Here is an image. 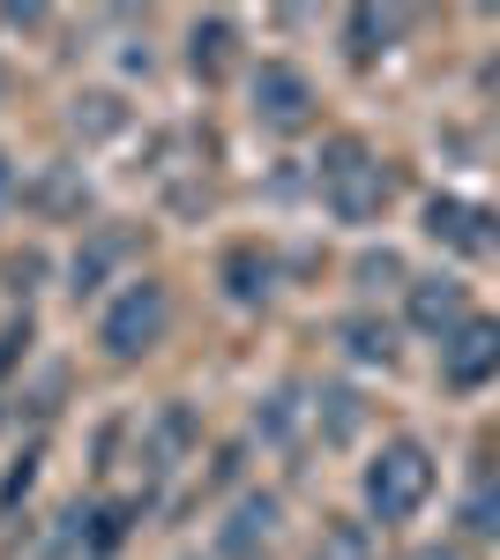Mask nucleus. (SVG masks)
<instances>
[{"mask_svg": "<svg viewBox=\"0 0 500 560\" xmlns=\"http://www.w3.org/2000/svg\"><path fill=\"white\" fill-rule=\"evenodd\" d=\"M388 195H396V179H388V165H381L367 142H329V158H322V202H329L344 224H367V217L388 210Z\"/></svg>", "mask_w": 500, "mask_h": 560, "instance_id": "f257e3e1", "label": "nucleus"}, {"mask_svg": "<svg viewBox=\"0 0 500 560\" xmlns=\"http://www.w3.org/2000/svg\"><path fill=\"white\" fill-rule=\"evenodd\" d=\"M433 493V456L418 441H388L374 464H367V509L381 523H411Z\"/></svg>", "mask_w": 500, "mask_h": 560, "instance_id": "f03ea898", "label": "nucleus"}, {"mask_svg": "<svg viewBox=\"0 0 500 560\" xmlns=\"http://www.w3.org/2000/svg\"><path fill=\"white\" fill-rule=\"evenodd\" d=\"M165 322H172V300H165V284H127L120 300L105 306V322H97V345L113 351V359H142V351L165 337Z\"/></svg>", "mask_w": 500, "mask_h": 560, "instance_id": "7ed1b4c3", "label": "nucleus"}, {"mask_svg": "<svg viewBox=\"0 0 500 560\" xmlns=\"http://www.w3.org/2000/svg\"><path fill=\"white\" fill-rule=\"evenodd\" d=\"M254 120L277 135H292L314 120V83H306V68L292 60H261V75H254Z\"/></svg>", "mask_w": 500, "mask_h": 560, "instance_id": "20e7f679", "label": "nucleus"}, {"mask_svg": "<svg viewBox=\"0 0 500 560\" xmlns=\"http://www.w3.org/2000/svg\"><path fill=\"white\" fill-rule=\"evenodd\" d=\"M500 374V322H463L456 337L441 345V382L449 388H478V382H493Z\"/></svg>", "mask_w": 500, "mask_h": 560, "instance_id": "39448f33", "label": "nucleus"}, {"mask_svg": "<svg viewBox=\"0 0 500 560\" xmlns=\"http://www.w3.org/2000/svg\"><path fill=\"white\" fill-rule=\"evenodd\" d=\"M411 322L426 329V337H441V345H449L463 322H470L463 284H456V277H418V284H411Z\"/></svg>", "mask_w": 500, "mask_h": 560, "instance_id": "423d86ee", "label": "nucleus"}, {"mask_svg": "<svg viewBox=\"0 0 500 560\" xmlns=\"http://www.w3.org/2000/svg\"><path fill=\"white\" fill-rule=\"evenodd\" d=\"M404 31V8H351V23H344V38H351V52L359 60H374V52H388V38Z\"/></svg>", "mask_w": 500, "mask_h": 560, "instance_id": "0eeeda50", "label": "nucleus"}, {"mask_svg": "<svg viewBox=\"0 0 500 560\" xmlns=\"http://www.w3.org/2000/svg\"><path fill=\"white\" fill-rule=\"evenodd\" d=\"M120 255H127V232H97L83 255H75V269H68V277H75V300H83V292H97V284H105V269H113Z\"/></svg>", "mask_w": 500, "mask_h": 560, "instance_id": "6e6552de", "label": "nucleus"}, {"mask_svg": "<svg viewBox=\"0 0 500 560\" xmlns=\"http://www.w3.org/2000/svg\"><path fill=\"white\" fill-rule=\"evenodd\" d=\"M314 411H322V433H329V441H351V433L367 427V404H359L351 388H322Z\"/></svg>", "mask_w": 500, "mask_h": 560, "instance_id": "1a4fd4ad", "label": "nucleus"}, {"mask_svg": "<svg viewBox=\"0 0 500 560\" xmlns=\"http://www.w3.org/2000/svg\"><path fill=\"white\" fill-rule=\"evenodd\" d=\"M344 345H351V359H367V366H374V359L388 366V359H396V329L359 314V322H344Z\"/></svg>", "mask_w": 500, "mask_h": 560, "instance_id": "9d476101", "label": "nucleus"}, {"mask_svg": "<svg viewBox=\"0 0 500 560\" xmlns=\"http://www.w3.org/2000/svg\"><path fill=\"white\" fill-rule=\"evenodd\" d=\"M426 232H433V240H449V247H463V255H470V247H486V240L470 232V210H463V202H433V210H426Z\"/></svg>", "mask_w": 500, "mask_h": 560, "instance_id": "9b49d317", "label": "nucleus"}, {"mask_svg": "<svg viewBox=\"0 0 500 560\" xmlns=\"http://www.w3.org/2000/svg\"><path fill=\"white\" fill-rule=\"evenodd\" d=\"M314 560H374L367 523H329V530H322V546H314Z\"/></svg>", "mask_w": 500, "mask_h": 560, "instance_id": "f8f14e48", "label": "nucleus"}, {"mask_svg": "<svg viewBox=\"0 0 500 560\" xmlns=\"http://www.w3.org/2000/svg\"><path fill=\"white\" fill-rule=\"evenodd\" d=\"M224 60H232V23H224V15L195 23V68H202V75H217Z\"/></svg>", "mask_w": 500, "mask_h": 560, "instance_id": "ddd939ff", "label": "nucleus"}, {"mask_svg": "<svg viewBox=\"0 0 500 560\" xmlns=\"http://www.w3.org/2000/svg\"><path fill=\"white\" fill-rule=\"evenodd\" d=\"M269 523H277V501H247V509L232 516V530H224V553H247V546L261 538V530H269Z\"/></svg>", "mask_w": 500, "mask_h": 560, "instance_id": "4468645a", "label": "nucleus"}, {"mask_svg": "<svg viewBox=\"0 0 500 560\" xmlns=\"http://www.w3.org/2000/svg\"><path fill=\"white\" fill-rule=\"evenodd\" d=\"M396 277H404V261H396V255H359V284H367V292L396 284Z\"/></svg>", "mask_w": 500, "mask_h": 560, "instance_id": "2eb2a0df", "label": "nucleus"}, {"mask_svg": "<svg viewBox=\"0 0 500 560\" xmlns=\"http://www.w3.org/2000/svg\"><path fill=\"white\" fill-rule=\"evenodd\" d=\"M470 530H478V538H500V486H486V493L470 501Z\"/></svg>", "mask_w": 500, "mask_h": 560, "instance_id": "dca6fc26", "label": "nucleus"}, {"mask_svg": "<svg viewBox=\"0 0 500 560\" xmlns=\"http://www.w3.org/2000/svg\"><path fill=\"white\" fill-rule=\"evenodd\" d=\"M411 560H456V553H441V546H426V553H411Z\"/></svg>", "mask_w": 500, "mask_h": 560, "instance_id": "f3484780", "label": "nucleus"}, {"mask_svg": "<svg viewBox=\"0 0 500 560\" xmlns=\"http://www.w3.org/2000/svg\"><path fill=\"white\" fill-rule=\"evenodd\" d=\"M0 202H8V158H0Z\"/></svg>", "mask_w": 500, "mask_h": 560, "instance_id": "a211bd4d", "label": "nucleus"}]
</instances>
